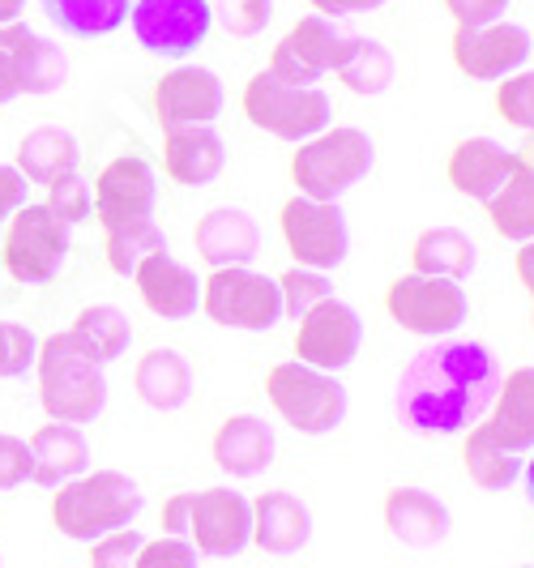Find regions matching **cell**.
<instances>
[{"label": "cell", "mask_w": 534, "mask_h": 568, "mask_svg": "<svg viewBox=\"0 0 534 568\" xmlns=\"http://www.w3.org/2000/svg\"><path fill=\"white\" fill-rule=\"evenodd\" d=\"M501 364L483 342L436 338L411 355L394 385L397 419L423 436H457L483 424L501 389Z\"/></svg>", "instance_id": "1"}, {"label": "cell", "mask_w": 534, "mask_h": 568, "mask_svg": "<svg viewBox=\"0 0 534 568\" xmlns=\"http://www.w3.org/2000/svg\"><path fill=\"white\" fill-rule=\"evenodd\" d=\"M145 509L138 479L124 470H85L52 491V526L64 539L94 542L115 530H129Z\"/></svg>", "instance_id": "2"}, {"label": "cell", "mask_w": 534, "mask_h": 568, "mask_svg": "<svg viewBox=\"0 0 534 568\" xmlns=\"http://www.w3.org/2000/svg\"><path fill=\"white\" fill-rule=\"evenodd\" d=\"M34 376H39V406L52 424H94L108 406V376L94 359H85L64 329L39 338Z\"/></svg>", "instance_id": "3"}, {"label": "cell", "mask_w": 534, "mask_h": 568, "mask_svg": "<svg viewBox=\"0 0 534 568\" xmlns=\"http://www.w3.org/2000/svg\"><path fill=\"white\" fill-rule=\"evenodd\" d=\"M376 168V145L355 124H330L291 154V184L300 197L337 201Z\"/></svg>", "instance_id": "4"}, {"label": "cell", "mask_w": 534, "mask_h": 568, "mask_svg": "<svg viewBox=\"0 0 534 568\" xmlns=\"http://www.w3.org/2000/svg\"><path fill=\"white\" fill-rule=\"evenodd\" d=\"M265 398L282 424L295 427L300 436H330L351 410L346 385L337 381V372L309 368L300 359H286L265 372Z\"/></svg>", "instance_id": "5"}, {"label": "cell", "mask_w": 534, "mask_h": 568, "mask_svg": "<svg viewBox=\"0 0 534 568\" xmlns=\"http://www.w3.org/2000/svg\"><path fill=\"white\" fill-rule=\"evenodd\" d=\"M240 108L261 133L291 145L325 133L330 120H334V103H330V94L321 85H291L274 78L270 69L249 78L244 94H240Z\"/></svg>", "instance_id": "6"}, {"label": "cell", "mask_w": 534, "mask_h": 568, "mask_svg": "<svg viewBox=\"0 0 534 568\" xmlns=\"http://www.w3.org/2000/svg\"><path fill=\"white\" fill-rule=\"evenodd\" d=\"M201 313L223 329H244V334H270L282 321V291L279 278L256 274L253 265L235 270H210L201 278Z\"/></svg>", "instance_id": "7"}, {"label": "cell", "mask_w": 534, "mask_h": 568, "mask_svg": "<svg viewBox=\"0 0 534 568\" xmlns=\"http://www.w3.org/2000/svg\"><path fill=\"white\" fill-rule=\"evenodd\" d=\"M69 231L43 201H27L4 227V270L27 286L52 283L69 261Z\"/></svg>", "instance_id": "8"}, {"label": "cell", "mask_w": 534, "mask_h": 568, "mask_svg": "<svg viewBox=\"0 0 534 568\" xmlns=\"http://www.w3.org/2000/svg\"><path fill=\"white\" fill-rule=\"evenodd\" d=\"M385 313L397 321L406 334L420 338H450L462 329V321L471 313V300L462 283L453 278H427V274H402L385 291Z\"/></svg>", "instance_id": "9"}, {"label": "cell", "mask_w": 534, "mask_h": 568, "mask_svg": "<svg viewBox=\"0 0 534 568\" xmlns=\"http://www.w3.org/2000/svg\"><path fill=\"white\" fill-rule=\"evenodd\" d=\"M279 227L286 253L295 256V265H304V270L330 274L351 253V227H346V214H342L337 201H312L295 193L282 205Z\"/></svg>", "instance_id": "10"}, {"label": "cell", "mask_w": 534, "mask_h": 568, "mask_svg": "<svg viewBox=\"0 0 534 568\" xmlns=\"http://www.w3.org/2000/svg\"><path fill=\"white\" fill-rule=\"evenodd\" d=\"M189 542L210 560L244 556L253 547V500L223 484L189 491Z\"/></svg>", "instance_id": "11"}, {"label": "cell", "mask_w": 534, "mask_h": 568, "mask_svg": "<svg viewBox=\"0 0 534 568\" xmlns=\"http://www.w3.org/2000/svg\"><path fill=\"white\" fill-rule=\"evenodd\" d=\"M129 27L150 57L189 60L210 39L214 13L210 0H133Z\"/></svg>", "instance_id": "12"}, {"label": "cell", "mask_w": 534, "mask_h": 568, "mask_svg": "<svg viewBox=\"0 0 534 568\" xmlns=\"http://www.w3.org/2000/svg\"><path fill=\"white\" fill-rule=\"evenodd\" d=\"M69 82V57L60 43L34 34L27 22L0 27V103L18 94H57Z\"/></svg>", "instance_id": "13"}, {"label": "cell", "mask_w": 534, "mask_h": 568, "mask_svg": "<svg viewBox=\"0 0 534 568\" xmlns=\"http://www.w3.org/2000/svg\"><path fill=\"white\" fill-rule=\"evenodd\" d=\"M351 52V34L334 27V18L304 13L295 27L286 30L270 57V73L291 85H316L325 73H337Z\"/></svg>", "instance_id": "14"}, {"label": "cell", "mask_w": 534, "mask_h": 568, "mask_svg": "<svg viewBox=\"0 0 534 568\" xmlns=\"http://www.w3.org/2000/svg\"><path fill=\"white\" fill-rule=\"evenodd\" d=\"M534 39L517 22H487V27H457L450 39V57L462 78L471 82H501L508 73L526 69Z\"/></svg>", "instance_id": "15"}, {"label": "cell", "mask_w": 534, "mask_h": 568, "mask_svg": "<svg viewBox=\"0 0 534 568\" xmlns=\"http://www.w3.org/2000/svg\"><path fill=\"white\" fill-rule=\"evenodd\" d=\"M360 346H364V321H360V313L346 300H337V295H330L325 304H316L295 325V359L309 364V368H321V372L351 368L355 355H360Z\"/></svg>", "instance_id": "16"}, {"label": "cell", "mask_w": 534, "mask_h": 568, "mask_svg": "<svg viewBox=\"0 0 534 568\" xmlns=\"http://www.w3.org/2000/svg\"><path fill=\"white\" fill-rule=\"evenodd\" d=\"M90 197H94V219L103 231L150 223L154 201H159V171L150 168L141 154H120L99 171Z\"/></svg>", "instance_id": "17"}, {"label": "cell", "mask_w": 534, "mask_h": 568, "mask_svg": "<svg viewBox=\"0 0 534 568\" xmlns=\"http://www.w3.org/2000/svg\"><path fill=\"white\" fill-rule=\"evenodd\" d=\"M154 115L168 129H193V124H214L226 103V90L219 82L214 69H201V64H175L171 73H163L154 82Z\"/></svg>", "instance_id": "18"}, {"label": "cell", "mask_w": 534, "mask_h": 568, "mask_svg": "<svg viewBox=\"0 0 534 568\" xmlns=\"http://www.w3.org/2000/svg\"><path fill=\"white\" fill-rule=\"evenodd\" d=\"M517 168H522V150H508L496 138H466L450 150L445 175H450L453 193L487 205L517 175Z\"/></svg>", "instance_id": "19"}, {"label": "cell", "mask_w": 534, "mask_h": 568, "mask_svg": "<svg viewBox=\"0 0 534 568\" xmlns=\"http://www.w3.org/2000/svg\"><path fill=\"white\" fill-rule=\"evenodd\" d=\"M133 286H138L141 304L163 321H189L201 308V278L193 265L175 261L171 253L145 256L133 270Z\"/></svg>", "instance_id": "20"}, {"label": "cell", "mask_w": 534, "mask_h": 568, "mask_svg": "<svg viewBox=\"0 0 534 568\" xmlns=\"http://www.w3.org/2000/svg\"><path fill=\"white\" fill-rule=\"evenodd\" d=\"M210 457L231 479H256V475H265L274 466L279 436H274V427L265 424L261 415H231L214 432Z\"/></svg>", "instance_id": "21"}, {"label": "cell", "mask_w": 534, "mask_h": 568, "mask_svg": "<svg viewBox=\"0 0 534 568\" xmlns=\"http://www.w3.org/2000/svg\"><path fill=\"white\" fill-rule=\"evenodd\" d=\"M385 530L390 539L402 547H415V551H432L450 539L453 530V513L445 500H436L432 491L423 487H394L385 496Z\"/></svg>", "instance_id": "22"}, {"label": "cell", "mask_w": 534, "mask_h": 568, "mask_svg": "<svg viewBox=\"0 0 534 568\" xmlns=\"http://www.w3.org/2000/svg\"><path fill=\"white\" fill-rule=\"evenodd\" d=\"M193 248L210 270L253 265V256L261 253V227L249 210L219 205V210L201 214V223L193 227Z\"/></svg>", "instance_id": "23"}, {"label": "cell", "mask_w": 534, "mask_h": 568, "mask_svg": "<svg viewBox=\"0 0 534 568\" xmlns=\"http://www.w3.org/2000/svg\"><path fill=\"white\" fill-rule=\"evenodd\" d=\"M226 168V145L214 133V124H193V129H168L163 133V171L171 184L184 189H205L214 184Z\"/></svg>", "instance_id": "24"}, {"label": "cell", "mask_w": 534, "mask_h": 568, "mask_svg": "<svg viewBox=\"0 0 534 568\" xmlns=\"http://www.w3.org/2000/svg\"><path fill=\"white\" fill-rule=\"evenodd\" d=\"M30 484L52 487L90 470V440L78 424H43L30 432Z\"/></svg>", "instance_id": "25"}, {"label": "cell", "mask_w": 534, "mask_h": 568, "mask_svg": "<svg viewBox=\"0 0 534 568\" xmlns=\"http://www.w3.org/2000/svg\"><path fill=\"white\" fill-rule=\"evenodd\" d=\"M312 539V509L291 491H261L253 500V547L265 556H295Z\"/></svg>", "instance_id": "26"}, {"label": "cell", "mask_w": 534, "mask_h": 568, "mask_svg": "<svg viewBox=\"0 0 534 568\" xmlns=\"http://www.w3.org/2000/svg\"><path fill=\"white\" fill-rule=\"evenodd\" d=\"M483 427L492 432V440H501L513 454H531L534 449V364L513 368L501 376V389L483 415Z\"/></svg>", "instance_id": "27"}, {"label": "cell", "mask_w": 534, "mask_h": 568, "mask_svg": "<svg viewBox=\"0 0 534 568\" xmlns=\"http://www.w3.org/2000/svg\"><path fill=\"white\" fill-rule=\"evenodd\" d=\"M133 394H138L150 410H180L193 398V368L180 351L171 346H154L145 351L133 368Z\"/></svg>", "instance_id": "28"}, {"label": "cell", "mask_w": 534, "mask_h": 568, "mask_svg": "<svg viewBox=\"0 0 534 568\" xmlns=\"http://www.w3.org/2000/svg\"><path fill=\"white\" fill-rule=\"evenodd\" d=\"M78 163H82V142L60 124H39L22 138L13 168L27 175V184L48 189V184H57L60 175H73Z\"/></svg>", "instance_id": "29"}, {"label": "cell", "mask_w": 534, "mask_h": 568, "mask_svg": "<svg viewBox=\"0 0 534 568\" xmlns=\"http://www.w3.org/2000/svg\"><path fill=\"white\" fill-rule=\"evenodd\" d=\"M478 248L466 231L457 227H427L415 235L411 244V274H427V278H471L475 274Z\"/></svg>", "instance_id": "30"}, {"label": "cell", "mask_w": 534, "mask_h": 568, "mask_svg": "<svg viewBox=\"0 0 534 568\" xmlns=\"http://www.w3.org/2000/svg\"><path fill=\"white\" fill-rule=\"evenodd\" d=\"M64 334L73 338V346L82 351L85 359H94L99 368H108V364H115L129 351L133 325H129V316L120 313L115 304H85Z\"/></svg>", "instance_id": "31"}, {"label": "cell", "mask_w": 534, "mask_h": 568, "mask_svg": "<svg viewBox=\"0 0 534 568\" xmlns=\"http://www.w3.org/2000/svg\"><path fill=\"white\" fill-rule=\"evenodd\" d=\"M39 9L69 39H108L129 22L133 0H39Z\"/></svg>", "instance_id": "32"}, {"label": "cell", "mask_w": 534, "mask_h": 568, "mask_svg": "<svg viewBox=\"0 0 534 568\" xmlns=\"http://www.w3.org/2000/svg\"><path fill=\"white\" fill-rule=\"evenodd\" d=\"M487 219H492V231L508 244L534 240V150H522V168L487 201Z\"/></svg>", "instance_id": "33"}, {"label": "cell", "mask_w": 534, "mask_h": 568, "mask_svg": "<svg viewBox=\"0 0 534 568\" xmlns=\"http://www.w3.org/2000/svg\"><path fill=\"white\" fill-rule=\"evenodd\" d=\"M462 466H466V475H471V484L478 491H508V487L522 479V454H513L501 440H492V432L483 424H475L466 432Z\"/></svg>", "instance_id": "34"}, {"label": "cell", "mask_w": 534, "mask_h": 568, "mask_svg": "<svg viewBox=\"0 0 534 568\" xmlns=\"http://www.w3.org/2000/svg\"><path fill=\"white\" fill-rule=\"evenodd\" d=\"M394 73H397L394 52L381 39H355L351 34V52H346L342 69H337V82L346 85L351 94L376 99V94H385L394 85Z\"/></svg>", "instance_id": "35"}, {"label": "cell", "mask_w": 534, "mask_h": 568, "mask_svg": "<svg viewBox=\"0 0 534 568\" xmlns=\"http://www.w3.org/2000/svg\"><path fill=\"white\" fill-rule=\"evenodd\" d=\"M103 235H108V244H103L108 270H112L115 278H133V270H138L145 256L168 253V240H163V231L154 227V219H150V223L112 227V231H103Z\"/></svg>", "instance_id": "36"}, {"label": "cell", "mask_w": 534, "mask_h": 568, "mask_svg": "<svg viewBox=\"0 0 534 568\" xmlns=\"http://www.w3.org/2000/svg\"><path fill=\"white\" fill-rule=\"evenodd\" d=\"M279 291H282V316L300 321L304 313H312L316 304H325V300L334 295V283H330V274H321V270L291 265L279 278Z\"/></svg>", "instance_id": "37"}, {"label": "cell", "mask_w": 534, "mask_h": 568, "mask_svg": "<svg viewBox=\"0 0 534 568\" xmlns=\"http://www.w3.org/2000/svg\"><path fill=\"white\" fill-rule=\"evenodd\" d=\"M210 13L231 39H256L274 18V0H210Z\"/></svg>", "instance_id": "38"}, {"label": "cell", "mask_w": 534, "mask_h": 568, "mask_svg": "<svg viewBox=\"0 0 534 568\" xmlns=\"http://www.w3.org/2000/svg\"><path fill=\"white\" fill-rule=\"evenodd\" d=\"M496 112L505 124L513 129H522V133H531L534 124V69H517V73H508L496 82Z\"/></svg>", "instance_id": "39"}, {"label": "cell", "mask_w": 534, "mask_h": 568, "mask_svg": "<svg viewBox=\"0 0 534 568\" xmlns=\"http://www.w3.org/2000/svg\"><path fill=\"white\" fill-rule=\"evenodd\" d=\"M34 359H39V334L18 321H0V381L27 376Z\"/></svg>", "instance_id": "40"}, {"label": "cell", "mask_w": 534, "mask_h": 568, "mask_svg": "<svg viewBox=\"0 0 534 568\" xmlns=\"http://www.w3.org/2000/svg\"><path fill=\"white\" fill-rule=\"evenodd\" d=\"M43 205L57 214L64 227H78V223H85V219L94 214L90 184H85L78 171H73V175H60L57 184H48V201H43Z\"/></svg>", "instance_id": "41"}, {"label": "cell", "mask_w": 534, "mask_h": 568, "mask_svg": "<svg viewBox=\"0 0 534 568\" xmlns=\"http://www.w3.org/2000/svg\"><path fill=\"white\" fill-rule=\"evenodd\" d=\"M141 535L129 526V530H115V535H103V539L90 542V568H133L141 551Z\"/></svg>", "instance_id": "42"}, {"label": "cell", "mask_w": 534, "mask_h": 568, "mask_svg": "<svg viewBox=\"0 0 534 568\" xmlns=\"http://www.w3.org/2000/svg\"><path fill=\"white\" fill-rule=\"evenodd\" d=\"M198 551L189 539H145L138 551V565L133 568H198Z\"/></svg>", "instance_id": "43"}, {"label": "cell", "mask_w": 534, "mask_h": 568, "mask_svg": "<svg viewBox=\"0 0 534 568\" xmlns=\"http://www.w3.org/2000/svg\"><path fill=\"white\" fill-rule=\"evenodd\" d=\"M30 479V449L22 436L0 432V491H13Z\"/></svg>", "instance_id": "44"}, {"label": "cell", "mask_w": 534, "mask_h": 568, "mask_svg": "<svg viewBox=\"0 0 534 568\" xmlns=\"http://www.w3.org/2000/svg\"><path fill=\"white\" fill-rule=\"evenodd\" d=\"M445 9L453 13L457 27H487V22L505 18L508 0H445Z\"/></svg>", "instance_id": "45"}, {"label": "cell", "mask_w": 534, "mask_h": 568, "mask_svg": "<svg viewBox=\"0 0 534 568\" xmlns=\"http://www.w3.org/2000/svg\"><path fill=\"white\" fill-rule=\"evenodd\" d=\"M27 175L13 168V163H0V223H9L22 205H27Z\"/></svg>", "instance_id": "46"}, {"label": "cell", "mask_w": 534, "mask_h": 568, "mask_svg": "<svg viewBox=\"0 0 534 568\" xmlns=\"http://www.w3.org/2000/svg\"><path fill=\"white\" fill-rule=\"evenodd\" d=\"M159 521L168 539H189V491H175L159 513Z\"/></svg>", "instance_id": "47"}, {"label": "cell", "mask_w": 534, "mask_h": 568, "mask_svg": "<svg viewBox=\"0 0 534 568\" xmlns=\"http://www.w3.org/2000/svg\"><path fill=\"white\" fill-rule=\"evenodd\" d=\"M321 18H355V13H372L385 0H309Z\"/></svg>", "instance_id": "48"}, {"label": "cell", "mask_w": 534, "mask_h": 568, "mask_svg": "<svg viewBox=\"0 0 534 568\" xmlns=\"http://www.w3.org/2000/svg\"><path fill=\"white\" fill-rule=\"evenodd\" d=\"M513 270H517V283L526 286V295H531V304H534V240H526V244H517V256H513Z\"/></svg>", "instance_id": "49"}, {"label": "cell", "mask_w": 534, "mask_h": 568, "mask_svg": "<svg viewBox=\"0 0 534 568\" xmlns=\"http://www.w3.org/2000/svg\"><path fill=\"white\" fill-rule=\"evenodd\" d=\"M22 9H27V0H0V27L22 22Z\"/></svg>", "instance_id": "50"}, {"label": "cell", "mask_w": 534, "mask_h": 568, "mask_svg": "<svg viewBox=\"0 0 534 568\" xmlns=\"http://www.w3.org/2000/svg\"><path fill=\"white\" fill-rule=\"evenodd\" d=\"M534 454V449H531ZM522 479H526V496H531V505H534V457L531 462H522Z\"/></svg>", "instance_id": "51"}, {"label": "cell", "mask_w": 534, "mask_h": 568, "mask_svg": "<svg viewBox=\"0 0 534 568\" xmlns=\"http://www.w3.org/2000/svg\"><path fill=\"white\" fill-rule=\"evenodd\" d=\"M531 325H534V308H531Z\"/></svg>", "instance_id": "52"}, {"label": "cell", "mask_w": 534, "mask_h": 568, "mask_svg": "<svg viewBox=\"0 0 534 568\" xmlns=\"http://www.w3.org/2000/svg\"><path fill=\"white\" fill-rule=\"evenodd\" d=\"M517 568H534V565H517Z\"/></svg>", "instance_id": "53"}, {"label": "cell", "mask_w": 534, "mask_h": 568, "mask_svg": "<svg viewBox=\"0 0 534 568\" xmlns=\"http://www.w3.org/2000/svg\"><path fill=\"white\" fill-rule=\"evenodd\" d=\"M531 133H534V124H531Z\"/></svg>", "instance_id": "54"}]
</instances>
